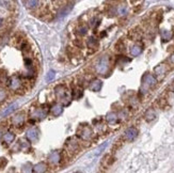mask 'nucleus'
<instances>
[{"label":"nucleus","instance_id":"17","mask_svg":"<svg viewBox=\"0 0 174 173\" xmlns=\"http://www.w3.org/2000/svg\"><path fill=\"white\" fill-rule=\"evenodd\" d=\"M154 71L156 75H165L166 72H167V67H166V65H164V64H160V65H158L157 67H155Z\"/></svg>","mask_w":174,"mask_h":173},{"label":"nucleus","instance_id":"11","mask_svg":"<svg viewBox=\"0 0 174 173\" xmlns=\"http://www.w3.org/2000/svg\"><path fill=\"white\" fill-rule=\"evenodd\" d=\"M75 33L77 34L78 36H85L87 33H88V27L85 24H82V25H79L76 28L75 30Z\"/></svg>","mask_w":174,"mask_h":173},{"label":"nucleus","instance_id":"21","mask_svg":"<svg viewBox=\"0 0 174 173\" xmlns=\"http://www.w3.org/2000/svg\"><path fill=\"white\" fill-rule=\"evenodd\" d=\"M99 21L100 20L97 16H93V17H91V20H90V27H91V28H96V27L99 25Z\"/></svg>","mask_w":174,"mask_h":173},{"label":"nucleus","instance_id":"8","mask_svg":"<svg viewBox=\"0 0 174 173\" xmlns=\"http://www.w3.org/2000/svg\"><path fill=\"white\" fill-rule=\"evenodd\" d=\"M66 148H67V152L73 154L74 152H77L79 150V147H78V142L76 140L72 139V142H67L66 143Z\"/></svg>","mask_w":174,"mask_h":173},{"label":"nucleus","instance_id":"18","mask_svg":"<svg viewBox=\"0 0 174 173\" xmlns=\"http://www.w3.org/2000/svg\"><path fill=\"white\" fill-rule=\"evenodd\" d=\"M62 111H63V108H62V106H60V105H55V106L51 108V112H53V114L55 117L60 115L62 113Z\"/></svg>","mask_w":174,"mask_h":173},{"label":"nucleus","instance_id":"26","mask_svg":"<svg viewBox=\"0 0 174 173\" xmlns=\"http://www.w3.org/2000/svg\"><path fill=\"white\" fill-rule=\"evenodd\" d=\"M55 72L53 71H50L49 73H48L47 74V76H46V80H47V81H50V80H53V78H55Z\"/></svg>","mask_w":174,"mask_h":173},{"label":"nucleus","instance_id":"14","mask_svg":"<svg viewBox=\"0 0 174 173\" xmlns=\"http://www.w3.org/2000/svg\"><path fill=\"white\" fill-rule=\"evenodd\" d=\"M24 121H25L24 114H17V115H15V117H13V119H12V123H13V125H15V126L23 125Z\"/></svg>","mask_w":174,"mask_h":173},{"label":"nucleus","instance_id":"6","mask_svg":"<svg viewBox=\"0 0 174 173\" xmlns=\"http://www.w3.org/2000/svg\"><path fill=\"white\" fill-rule=\"evenodd\" d=\"M27 138H28L29 141L31 142H35L39 138V131L36 128H30L28 131H27Z\"/></svg>","mask_w":174,"mask_h":173},{"label":"nucleus","instance_id":"33","mask_svg":"<svg viewBox=\"0 0 174 173\" xmlns=\"http://www.w3.org/2000/svg\"><path fill=\"white\" fill-rule=\"evenodd\" d=\"M0 138H1V134H0Z\"/></svg>","mask_w":174,"mask_h":173},{"label":"nucleus","instance_id":"9","mask_svg":"<svg viewBox=\"0 0 174 173\" xmlns=\"http://www.w3.org/2000/svg\"><path fill=\"white\" fill-rule=\"evenodd\" d=\"M129 39H132V41H139L142 36V32H141L139 29H132V31L129 32L128 34Z\"/></svg>","mask_w":174,"mask_h":173},{"label":"nucleus","instance_id":"22","mask_svg":"<svg viewBox=\"0 0 174 173\" xmlns=\"http://www.w3.org/2000/svg\"><path fill=\"white\" fill-rule=\"evenodd\" d=\"M46 169H47V166L44 164V163H41V164H37L36 166L34 167V171L35 172H44L46 171Z\"/></svg>","mask_w":174,"mask_h":173},{"label":"nucleus","instance_id":"28","mask_svg":"<svg viewBox=\"0 0 174 173\" xmlns=\"http://www.w3.org/2000/svg\"><path fill=\"white\" fill-rule=\"evenodd\" d=\"M7 98V92L4 90H0V102L4 101Z\"/></svg>","mask_w":174,"mask_h":173},{"label":"nucleus","instance_id":"10","mask_svg":"<svg viewBox=\"0 0 174 173\" xmlns=\"http://www.w3.org/2000/svg\"><path fill=\"white\" fill-rule=\"evenodd\" d=\"M87 47L90 48V49H93V50H96L97 47H98V41H97L95 37H89L87 40Z\"/></svg>","mask_w":174,"mask_h":173},{"label":"nucleus","instance_id":"4","mask_svg":"<svg viewBox=\"0 0 174 173\" xmlns=\"http://www.w3.org/2000/svg\"><path fill=\"white\" fill-rule=\"evenodd\" d=\"M55 93H56V96L58 97L59 99H61L62 102L64 99H67L66 97V88H65L64 85H58L56 87L55 89Z\"/></svg>","mask_w":174,"mask_h":173},{"label":"nucleus","instance_id":"15","mask_svg":"<svg viewBox=\"0 0 174 173\" xmlns=\"http://www.w3.org/2000/svg\"><path fill=\"white\" fill-rule=\"evenodd\" d=\"M141 53H142V47L139 45H134L132 48H130V55H132V57L139 56Z\"/></svg>","mask_w":174,"mask_h":173},{"label":"nucleus","instance_id":"24","mask_svg":"<svg viewBox=\"0 0 174 173\" xmlns=\"http://www.w3.org/2000/svg\"><path fill=\"white\" fill-rule=\"evenodd\" d=\"M124 48H125V45L123 44V42L122 41H119L115 44V50L119 51V53H122V51L124 50Z\"/></svg>","mask_w":174,"mask_h":173},{"label":"nucleus","instance_id":"19","mask_svg":"<svg viewBox=\"0 0 174 173\" xmlns=\"http://www.w3.org/2000/svg\"><path fill=\"white\" fill-rule=\"evenodd\" d=\"M116 120H118V114H116V113L110 112V113H108V114H107V121H108V123L113 124V123L116 122Z\"/></svg>","mask_w":174,"mask_h":173},{"label":"nucleus","instance_id":"32","mask_svg":"<svg viewBox=\"0 0 174 173\" xmlns=\"http://www.w3.org/2000/svg\"><path fill=\"white\" fill-rule=\"evenodd\" d=\"M3 24H4V20H3V18H1V17H0V28H1V27L3 26Z\"/></svg>","mask_w":174,"mask_h":173},{"label":"nucleus","instance_id":"23","mask_svg":"<svg viewBox=\"0 0 174 173\" xmlns=\"http://www.w3.org/2000/svg\"><path fill=\"white\" fill-rule=\"evenodd\" d=\"M127 11H128V9H127L126 4H121L118 7V14L120 15H126L127 14Z\"/></svg>","mask_w":174,"mask_h":173},{"label":"nucleus","instance_id":"3","mask_svg":"<svg viewBox=\"0 0 174 173\" xmlns=\"http://www.w3.org/2000/svg\"><path fill=\"white\" fill-rule=\"evenodd\" d=\"M156 82H157L156 78H155L154 75H152V74H145L142 78V86L145 87L146 89L154 87L156 85Z\"/></svg>","mask_w":174,"mask_h":173},{"label":"nucleus","instance_id":"12","mask_svg":"<svg viewBox=\"0 0 174 173\" xmlns=\"http://www.w3.org/2000/svg\"><path fill=\"white\" fill-rule=\"evenodd\" d=\"M90 90L93 91V92H97L100 90V88H102V81H100L99 79H94L93 81L90 83Z\"/></svg>","mask_w":174,"mask_h":173},{"label":"nucleus","instance_id":"20","mask_svg":"<svg viewBox=\"0 0 174 173\" xmlns=\"http://www.w3.org/2000/svg\"><path fill=\"white\" fill-rule=\"evenodd\" d=\"M14 138H15V135L13 132H7V134L3 135V140L7 143H11L14 140Z\"/></svg>","mask_w":174,"mask_h":173},{"label":"nucleus","instance_id":"25","mask_svg":"<svg viewBox=\"0 0 174 173\" xmlns=\"http://www.w3.org/2000/svg\"><path fill=\"white\" fill-rule=\"evenodd\" d=\"M113 159L111 158L110 155H107L106 157L104 158V160H103V164H106V167H109L111 164H112Z\"/></svg>","mask_w":174,"mask_h":173},{"label":"nucleus","instance_id":"30","mask_svg":"<svg viewBox=\"0 0 174 173\" xmlns=\"http://www.w3.org/2000/svg\"><path fill=\"white\" fill-rule=\"evenodd\" d=\"M14 107H15V105H13V106H12V107H10V109H8V110H7V111H5V112L3 113V114H9V113H10L11 111H13V110H14V109H15V108H14Z\"/></svg>","mask_w":174,"mask_h":173},{"label":"nucleus","instance_id":"31","mask_svg":"<svg viewBox=\"0 0 174 173\" xmlns=\"http://www.w3.org/2000/svg\"><path fill=\"white\" fill-rule=\"evenodd\" d=\"M170 62L172 64H174V53H172V55H171V57H170Z\"/></svg>","mask_w":174,"mask_h":173},{"label":"nucleus","instance_id":"16","mask_svg":"<svg viewBox=\"0 0 174 173\" xmlns=\"http://www.w3.org/2000/svg\"><path fill=\"white\" fill-rule=\"evenodd\" d=\"M160 36H161V39L164 41H169V40H171V37H172V32L169 30H161Z\"/></svg>","mask_w":174,"mask_h":173},{"label":"nucleus","instance_id":"29","mask_svg":"<svg viewBox=\"0 0 174 173\" xmlns=\"http://www.w3.org/2000/svg\"><path fill=\"white\" fill-rule=\"evenodd\" d=\"M7 159L5 158H0V169H2L3 167H5V165H7Z\"/></svg>","mask_w":174,"mask_h":173},{"label":"nucleus","instance_id":"2","mask_svg":"<svg viewBox=\"0 0 174 173\" xmlns=\"http://www.w3.org/2000/svg\"><path fill=\"white\" fill-rule=\"evenodd\" d=\"M78 135H79V137L82 140H90L92 138V136H93V131H92V128L90 126L85 125V126H81L79 128Z\"/></svg>","mask_w":174,"mask_h":173},{"label":"nucleus","instance_id":"1","mask_svg":"<svg viewBox=\"0 0 174 173\" xmlns=\"http://www.w3.org/2000/svg\"><path fill=\"white\" fill-rule=\"evenodd\" d=\"M109 69V58L108 56H103L98 59V61L95 64V70L100 75H106Z\"/></svg>","mask_w":174,"mask_h":173},{"label":"nucleus","instance_id":"27","mask_svg":"<svg viewBox=\"0 0 174 173\" xmlns=\"http://www.w3.org/2000/svg\"><path fill=\"white\" fill-rule=\"evenodd\" d=\"M74 45L77 46V48H83V42L82 40H75Z\"/></svg>","mask_w":174,"mask_h":173},{"label":"nucleus","instance_id":"7","mask_svg":"<svg viewBox=\"0 0 174 173\" xmlns=\"http://www.w3.org/2000/svg\"><path fill=\"white\" fill-rule=\"evenodd\" d=\"M60 160H61V155H60V153L57 152V151H53V152H51L49 155H48V161L53 165H57Z\"/></svg>","mask_w":174,"mask_h":173},{"label":"nucleus","instance_id":"5","mask_svg":"<svg viewBox=\"0 0 174 173\" xmlns=\"http://www.w3.org/2000/svg\"><path fill=\"white\" fill-rule=\"evenodd\" d=\"M138 136V131L136 129L135 127H129L125 131V134H124V139L126 141H132L135 140L136 138Z\"/></svg>","mask_w":174,"mask_h":173},{"label":"nucleus","instance_id":"13","mask_svg":"<svg viewBox=\"0 0 174 173\" xmlns=\"http://www.w3.org/2000/svg\"><path fill=\"white\" fill-rule=\"evenodd\" d=\"M156 118V112H155L154 109H152V108H149L144 113V119L148 122H151V121H153L154 119Z\"/></svg>","mask_w":174,"mask_h":173}]
</instances>
